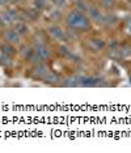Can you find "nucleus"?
<instances>
[{
    "instance_id": "nucleus-16",
    "label": "nucleus",
    "mask_w": 131,
    "mask_h": 153,
    "mask_svg": "<svg viewBox=\"0 0 131 153\" xmlns=\"http://www.w3.org/2000/svg\"><path fill=\"white\" fill-rule=\"evenodd\" d=\"M115 1L117 0H101V4L105 8H113L115 5Z\"/></svg>"
},
{
    "instance_id": "nucleus-17",
    "label": "nucleus",
    "mask_w": 131,
    "mask_h": 153,
    "mask_svg": "<svg viewBox=\"0 0 131 153\" xmlns=\"http://www.w3.org/2000/svg\"><path fill=\"white\" fill-rule=\"evenodd\" d=\"M55 4H57L58 7H63L66 4V0H54Z\"/></svg>"
},
{
    "instance_id": "nucleus-2",
    "label": "nucleus",
    "mask_w": 131,
    "mask_h": 153,
    "mask_svg": "<svg viewBox=\"0 0 131 153\" xmlns=\"http://www.w3.org/2000/svg\"><path fill=\"white\" fill-rule=\"evenodd\" d=\"M47 33H49V36L51 38H54V39H57V41H63L66 38L64 30L62 29L60 26L55 25V24H54V25L47 26Z\"/></svg>"
},
{
    "instance_id": "nucleus-8",
    "label": "nucleus",
    "mask_w": 131,
    "mask_h": 153,
    "mask_svg": "<svg viewBox=\"0 0 131 153\" xmlns=\"http://www.w3.org/2000/svg\"><path fill=\"white\" fill-rule=\"evenodd\" d=\"M88 46L92 48L93 51H98V50H102L105 47V42L100 38H91L88 41Z\"/></svg>"
},
{
    "instance_id": "nucleus-6",
    "label": "nucleus",
    "mask_w": 131,
    "mask_h": 153,
    "mask_svg": "<svg viewBox=\"0 0 131 153\" xmlns=\"http://www.w3.org/2000/svg\"><path fill=\"white\" fill-rule=\"evenodd\" d=\"M88 16H89V19L93 20V21L104 24V16L105 15L101 11H100L98 8H95V7H92V8H88Z\"/></svg>"
},
{
    "instance_id": "nucleus-19",
    "label": "nucleus",
    "mask_w": 131,
    "mask_h": 153,
    "mask_svg": "<svg viewBox=\"0 0 131 153\" xmlns=\"http://www.w3.org/2000/svg\"><path fill=\"white\" fill-rule=\"evenodd\" d=\"M11 1H13V3H19L20 0H11Z\"/></svg>"
},
{
    "instance_id": "nucleus-11",
    "label": "nucleus",
    "mask_w": 131,
    "mask_h": 153,
    "mask_svg": "<svg viewBox=\"0 0 131 153\" xmlns=\"http://www.w3.org/2000/svg\"><path fill=\"white\" fill-rule=\"evenodd\" d=\"M0 64L1 65H11L12 64L11 55H8V54H5L1 51V54H0Z\"/></svg>"
},
{
    "instance_id": "nucleus-5",
    "label": "nucleus",
    "mask_w": 131,
    "mask_h": 153,
    "mask_svg": "<svg viewBox=\"0 0 131 153\" xmlns=\"http://www.w3.org/2000/svg\"><path fill=\"white\" fill-rule=\"evenodd\" d=\"M47 71H49V68H47L43 63H38V64L34 65V69L32 72V77L37 79V80H42L43 76L47 74Z\"/></svg>"
},
{
    "instance_id": "nucleus-15",
    "label": "nucleus",
    "mask_w": 131,
    "mask_h": 153,
    "mask_svg": "<svg viewBox=\"0 0 131 153\" xmlns=\"http://www.w3.org/2000/svg\"><path fill=\"white\" fill-rule=\"evenodd\" d=\"M34 8L45 9L46 8V0H34Z\"/></svg>"
},
{
    "instance_id": "nucleus-13",
    "label": "nucleus",
    "mask_w": 131,
    "mask_h": 153,
    "mask_svg": "<svg viewBox=\"0 0 131 153\" xmlns=\"http://www.w3.org/2000/svg\"><path fill=\"white\" fill-rule=\"evenodd\" d=\"M38 11L39 9H37V8H32V9H29V11H26V15L30 20H37V17L39 15Z\"/></svg>"
},
{
    "instance_id": "nucleus-14",
    "label": "nucleus",
    "mask_w": 131,
    "mask_h": 153,
    "mask_svg": "<svg viewBox=\"0 0 131 153\" xmlns=\"http://www.w3.org/2000/svg\"><path fill=\"white\" fill-rule=\"evenodd\" d=\"M114 22H117V17L113 15H105L104 16V24L106 25H113Z\"/></svg>"
},
{
    "instance_id": "nucleus-10",
    "label": "nucleus",
    "mask_w": 131,
    "mask_h": 153,
    "mask_svg": "<svg viewBox=\"0 0 131 153\" xmlns=\"http://www.w3.org/2000/svg\"><path fill=\"white\" fill-rule=\"evenodd\" d=\"M58 76L54 74V72H51V71H47V74L43 76V79H42V81L43 82H46V84H55V82H58Z\"/></svg>"
},
{
    "instance_id": "nucleus-12",
    "label": "nucleus",
    "mask_w": 131,
    "mask_h": 153,
    "mask_svg": "<svg viewBox=\"0 0 131 153\" xmlns=\"http://www.w3.org/2000/svg\"><path fill=\"white\" fill-rule=\"evenodd\" d=\"M1 48H3V50H1L3 53H5V54L11 55V56H12L13 54H16V50L13 48V45H11V43H7V45H4V46H3Z\"/></svg>"
},
{
    "instance_id": "nucleus-3",
    "label": "nucleus",
    "mask_w": 131,
    "mask_h": 153,
    "mask_svg": "<svg viewBox=\"0 0 131 153\" xmlns=\"http://www.w3.org/2000/svg\"><path fill=\"white\" fill-rule=\"evenodd\" d=\"M4 39H5V42L7 43H11V45H17L20 42V34L16 32L15 29H5L4 30Z\"/></svg>"
},
{
    "instance_id": "nucleus-18",
    "label": "nucleus",
    "mask_w": 131,
    "mask_h": 153,
    "mask_svg": "<svg viewBox=\"0 0 131 153\" xmlns=\"http://www.w3.org/2000/svg\"><path fill=\"white\" fill-rule=\"evenodd\" d=\"M11 0H0V5H8Z\"/></svg>"
},
{
    "instance_id": "nucleus-4",
    "label": "nucleus",
    "mask_w": 131,
    "mask_h": 153,
    "mask_svg": "<svg viewBox=\"0 0 131 153\" xmlns=\"http://www.w3.org/2000/svg\"><path fill=\"white\" fill-rule=\"evenodd\" d=\"M15 21H16V17L11 11H8V9H1L0 11V22L3 25H5V26L13 25Z\"/></svg>"
},
{
    "instance_id": "nucleus-9",
    "label": "nucleus",
    "mask_w": 131,
    "mask_h": 153,
    "mask_svg": "<svg viewBox=\"0 0 131 153\" xmlns=\"http://www.w3.org/2000/svg\"><path fill=\"white\" fill-rule=\"evenodd\" d=\"M13 29H15L20 36H25V34H28V32H29L25 21H15L13 22Z\"/></svg>"
},
{
    "instance_id": "nucleus-1",
    "label": "nucleus",
    "mask_w": 131,
    "mask_h": 153,
    "mask_svg": "<svg viewBox=\"0 0 131 153\" xmlns=\"http://www.w3.org/2000/svg\"><path fill=\"white\" fill-rule=\"evenodd\" d=\"M66 24L72 30H81V32L91 30V21L81 11H71L66 17Z\"/></svg>"
},
{
    "instance_id": "nucleus-7",
    "label": "nucleus",
    "mask_w": 131,
    "mask_h": 153,
    "mask_svg": "<svg viewBox=\"0 0 131 153\" xmlns=\"http://www.w3.org/2000/svg\"><path fill=\"white\" fill-rule=\"evenodd\" d=\"M34 51L37 53V55L41 58V59H49L51 56V51L50 48L46 46V45L43 43H38L36 45V48H34Z\"/></svg>"
}]
</instances>
